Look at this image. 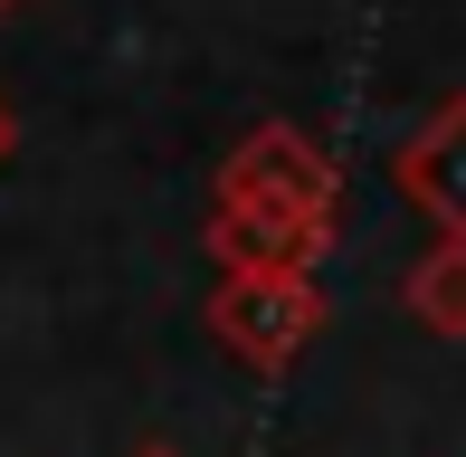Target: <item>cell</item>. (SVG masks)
I'll return each instance as SVG.
<instances>
[{
    "instance_id": "3",
    "label": "cell",
    "mask_w": 466,
    "mask_h": 457,
    "mask_svg": "<svg viewBox=\"0 0 466 457\" xmlns=\"http://www.w3.org/2000/svg\"><path fill=\"white\" fill-rule=\"evenodd\" d=\"M390 181L438 239H466V96H448V106L390 153Z\"/></svg>"
},
{
    "instance_id": "4",
    "label": "cell",
    "mask_w": 466,
    "mask_h": 457,
    "mask_svg": "<svg viewBox=\"0 0 466 457\" xmlns=\"http://www.w3.org/2000/svg\"><path fill=\"white\" fill-rule=\"evenodd\" d=\"M400 305H410L419 334L438 343H466V239H429L400 277Z\"/></svg>"
},
{
    "instance_id": "1",
    "label": "cell",
    "mask_w": 466,
    "mask_h": 457,
    "mask_svg": "<svg viewBox=\"0 0 466 457\" xmlns=\"http://www.w3.org/2000/svg\"><path fill=\"white\" fill-rule=\"evenodd\" d=\"M333 200H343V172H333L324 143H314L305 124H258V134L219 162V200H209V210L277 219V228H333Z\"/></svg>"
},
{
    "instance_id": "5",
    "label": "cell",
    "mask_w": 466,
    "mask_h": 457,
    "mask_svg": "<svg viewBox=\"0 0 466 457\" xmlns=\"http://www.w3.org/2000/svg\"><path fill=\"white\" fill-rule=\"evenodd\" d=\"M10 153H19V115L0 106V162H10Z\"/></svg>"
},
{
    "instance_id": "6",
    "label": "cell",
    "mask_w": 466,
    "mask_h": 457,
    "mask_svg": "<svg viewBox=\"0 0 466 457\" xmlns=\"http://www.w3.org/2000/svg\"><path fill=\"white\" fill-rule=\"evenodd\" d=\"M134 457H181V448H134Z\"/></svg>"
},
{
    "instance_id": "2",
    "label": "cell",
    "mask_w": 466,
    "mask_h": 457,
    "mask_svg": "<svg viewBox=\"0 0 466 457\" xmlns=\"http://www.w3.org/2000/svg\"><path fill=\"white\" fill-rule=\"evenodd\" d=\"M209 334L238 352L248 371H286L295 352L324 334V286L314 277H219L209 286Z\"/></svg>"
},
{
    "instance_id": "7",
    "label": "cell",
    "mask_w": 466,
    "mask_h": 457,
    "mask_svg": "<svg viewBox=\"0 0 466 457\" xmlns=\"http://www.w3.org/2000/svg\"><path fill=\"white\" fill-rule=\"evenodd\" d=\"M0 10H29V0H0Z\"/></svg>"
}]
</instances>
